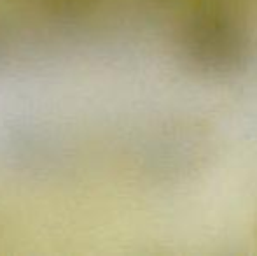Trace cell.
<instances>
[{"instance_id": "6da1fadb", "label": "cell", "mask_w": 257, "mask_h": 256, "mask_svg": "<svg viewBox=\"0 0 257 256\" xmlns=\"http://www.w3.org/2000/svg\"><path fill=\"white\" fill-rule=\"evenodd\" d=\"M179 49L191 70L227 77L248 67L255 44L248 25L233 7L222 0H200L180 27Z\"/></svg>"}]
</instances>
